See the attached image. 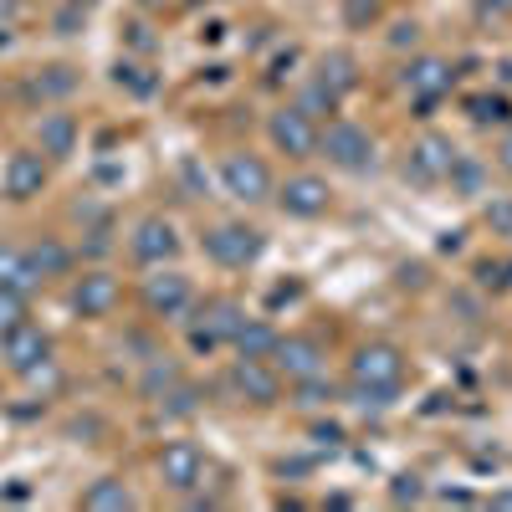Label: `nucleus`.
<instances>
[{
  "label": "nucleus",
  "mask_w": 512,
  "mask_h": 512,
  "mask_svg": "<svg viewBox=\"0 0 512 512\" xmlns=\"http://www.w3.org/2000/svg\"><path fill=\"white\" fill-rule=\"evenodd\" d=\"M318 154L344 169V175H364V169H374V139L369 128H359L354 118H328L318 128Z\"/></svg>",
  "instance_id": "obj_2"
},
{
  "label": "nucleus",
  "mask_w": 512,
  "mask_h": 512,
  "mask_svg": "<svg viewBox=\"0 0 512 512\" xmlns=\"http://www.w3.org/2000/svg\"><path fill=\"white\" fill-rule=\"evenodd\" d=\"M272 200H277V210L282 216H292V221H318V216H328V205H333V190H328V180L323 175H287L282 185H272Z\"/></svg>",
  "instance_id": "obj_9"
},
{
  "label": "nucleus",
  "mask_w": 512,
  "mask_h": 512,
  "mask_svg": "<svg viewBox=\"0 0 512 512\" xmlns=\"http://www.w3.org/2000/svg\"><path fill=\"white\" fill-rule=\"evenodd\" d=\"M282 374L272 369V359H236L231 364V390L241 405H256V410H272L282 405Z\"/></svg>",
  "instance_id": "obj_13"
},
{
  "label": "nucleus",
  "mask_w": 512,
  "mask_h": 512,
  "mask_svg": "<svg viewBox=\"0 0 512 512\" xmlns=\"http://www.w3.org/2000/svg\"><path fill=\"white\" fill-rule=\"evenodd\" d=\"M52 26H57V36H82V26H88V11L67 6V0H62V11L52 16Z\"/></svg>",
  "instance_id": "obj_36"
},
{
  "label": "nucleus",
  "mask_w": 512,
  "mask_h": 512,
  "mask_svg": "<svg viewBox=\"0 0 512 512\" xmlns=\"http://www.w3.org/2000/svg\"><path fill=\"white\" fill-rule=\"evenodd\" d=\"M139 72H144L139 62H118V72H113V82H118V88H123V82H128V88H134V93L144 98V93H154V77H139Z\"/></svg>",
  "instance_id": "obj_37"
},
{
  "label": "nucleus",
  "mask_w": 512,
  "mask_h": 512,
  "mask_svg": "<svg viewBox=\"0 0 512 512\" xmlns=\"http://www.w3.org/2000/svg\"><path fill=\"white\" fill-rule=\"evenodd\" d=\"M139 303L149 318L169 323V318H185L195 308V282L180 272V267H149L144 287H139Z\"/></svg>",
  "instance_id": "obj_3"
},
{
  "label": "nucleus",
  "mask_w": 512,
  "mask_h": 512,
  "mask_svg": "<svg viewBox=\"0 0 512 512\" xmlns=\"http://www.w3.org/2000/svg\"><path fill=\"white\" fill-rule=\"evenodd\" d=\"M185 6H200V0H185Z\"/></svg>",
  "instance_id": "obj_46"
},
{
  "label": "nucleus",
  "mask_w": 512,
  "mask_h": 512,
  "mask_svg": "<svg viewBox=\"0 0 512 512\" xmlns=\"http://www.w3.org/2000/svg\"><path fill=\"white\" fill-rule=\"evenodd\" d=\"M67 6H82V11H93V6H98V0H67Z\"/></svg>",
  "instance_id": "obj_45"
},
{
  "label": "nucleus",
  "mask_w": 512,
  "mask_h": 512,
  "mask_svg": "<svg viewBox=\"0 0 512 512\" xmlns=\"http://www.w3.org/2000/svg\"><path fill=\"white\" fill-rule=\"evenodd\" d=\"M492 507H507L512 512V492H492Z\"/></svg>",
  "instance_id": "obj_43"
},
{
  "label": "nucleus",
  "mask_w": 512,
  "mask_h": 512,
  "mask_svg": "<svg viewBox=\"0 0 512 512\" xmlns=\"http://www.w3.org/2000/svg\"><path fill=\"white\" fill-rule=\"evenodd\" d=\"M349 379L354 384H390V390H400V384H405V349L384 344V338H369V344H359L354 359H349Z\"/></svg>",
  "instance_id": "obj_10"
},
{
  "label": "nucleus",
  "mask_w": 512,
  "mask_h": 512,
  "mask_svg": "<svg viewBox=\"0 0 512 512\" xmlns=\"http://www.w3.org/2000/svg\"><path fill=\"white\" fill-rule=\"evenodd\" d=\"M400 400V390H390V384H354L349 379V405L359 410H390Z\"/></svg>",
  "instance_id": "obj_30"
},
{
  "label": "nucleus",
  "mask_w": 512,
  "mask_h": 512,
  "mask_svg": "<svg viewBox=\"0 0 512 512\" xmlns=\"http://www.w3.org/2000/svg\"><path fill=\"white\" fill-rule=\"evenodd\" d=\"M333 400H338V384H333L328 374H308V379L292 384V405H297V410H323V405H333Z\"/></svg>",
  "instance_id": "obj_25"
},
{
  "label": "nucleus",
  "mask_w": 512,
  "mask_h": 512,
  "mask_svg": "<svg viewBox=\"0 0 512 512\" xmlns=\"http://www.w3.org/2000/svg\"><path fill=\"white\" fill-rule=\"evenodd\" d=\"M26 303H31V297H21V292H11V287H0V338L26 323Z\"/></svg>",
  "instance_id": "obj_32"
},
{
  "label": "nucleus",
  "mask_w": 512,
  "mask_h": 512,
  "mask_svg": "<svg viewBox=\"0 0 512 512\" xmlns=\"http://www.w3.org/2000/svg\"><path fill=\"white\" fill-rule=\"evenodd\" d=\"M477 287L482 292H512V262H477Z\"/></svg>",
  "instance_id": "obj_33"
},
{
  "label": "nucleus",
  "mask_w": 512,
  "mask_h": 512,
  "mask_svg": "<svg viewBox=\"0 0 512 512\" xmlns=\"http://www.w3.org/2000/svg\"><path fill=\"white\" fill-rule=\"evenodd\" d=\"M384 16V0H344V26L349 31H369Z\"/></svg>",
  "instance_id": "obj_31"
},
{
  "label": "nucleus",
  "mask_w": 512,
  "mask_h": 512,
  "mask_svg": "<svg viewBox=\"0 0 512 512\" xmlns=\"http://www.w3.org/2000/svg\"><path fill=\"white\" fill-rule=\"evenodd\" d=\"M313 441H344V431L338 425H313Z\"/></svg>",
  "instance_id": "obj_41"
},
{
  "label": "nucleus",
  "mask_w": 512,
  "mask_h": 512,
  "mask_svg": "<svg viewBox=\"0 0 512 512\" xmlns=\"http://www.w3.org/2000/svg\"><path fill=\"white\" fill-rule=\"evenodd\" d=\"M318 118H308L303 108H277L272 118H267V139H272V149L277 154H287V159H313L318 154Z\"/></svg>",
  "instance_id": "obj_11"
},
{
  "label": "nucleus",
  "mask_w": 512,
  "mask_h": 512,
  "mask_svg": "<svg viewBox=\"0 0 512 512\" xmlns=\"http://www.w3.org/2000/svg\"><path fill=\"white\" fill-rule=\"evenodd\" d=\"M118 303H123V282H118L108 267H88L82 277H72V287H67V308H72L77 318H88V323L113 318Z\"/></svg>",
  "instance_id": "obj_5"
},
{
  "label": "nucleus",
  "mask_w": 512,
  "mask_h": 512,
  "mask_svg": "<svg viewBox=\"0 0 512 512\" xmlns=\"http://www.w3.org/2000/svg\"><path fill=\"white\" fill-rule=\"evenodd\" d=\"M26 256H31V267H36V277H41V282L72 277V267H77V251H72L62 236H41V241H31V246H26Z\"/></svg>",
  "instance_id": "obj_17"
},
{
  "label": "nucleus",
  "mask_w": 512,
  "mask_h": 512,
  "mask_svg": "<svg viewBox=\"0 0 512 512\" xmlns=\"http://www.w3.org/2000/svg\"><path fill=\"white\" fill-rule=\"evenodd\" d=\"M318 82H328V88L338 93V98H349L354 88H359V62L349 57V52H323V62H318V72H313Z\"/></svg>",
  "instance_id": "obj_24"
},
{
  "label": "nucleus",
  "mask_w": 512,
  "mask_h": 512,
  "mask_svg": "<svg viewBox=\"0 0 512 512\" xmlns=\"http://www.w3.org/2000/svg\"><path fill=\"white\" fill-rule=\"evenodd\" d=\"M82 507L88 512H123V507H139V497L128 492L123 477H98L88 492H82Z\"/></svg>",
  "instance_id": "obj_23"
},
{
  "label": "nucleus",
  "mask_w": 512,
  "mask_h": 512,
  "mask_svg": "<svg viewBox=\"0 0 512 512\" xmlns=\"http://www.w3.org/2000/svg\"><path fill=\"white\" fill-rule=\"evenodd\" d=\"M487 11H497V16H512V0H487Z\"/></svg>",
  "instance_id": "obj_42"
},
{
  "label": "nucleus",
  "mask_w": 512,
  "mask_h": 512,
  "mask_svg": "<svg viewBox=\"0 0 512 512\" xmlns=\"http://www.w3.org/2000/svg\"><path fill=\"white\" fill-rule=\"evenodd\" d=\"M180 379H185V374H180V364H175V359L149 354V359H144V374H139V384H134V390H139V400L159 405V400H164V395L180 384Z\"/></svg>",
  "instance_id": "obj_21"
},
{
  "label": "nucleus",
  "mask_w": 512,
  "mask_h": 512,
  "mask_svg": "<svg viewBox=\"0 0 512 512\" xmlns=\"http://www.w3.org/2000/svg\"><path fill=\"white\" fill-rule=\"evenodd\" d=\"M482 216H487L492 236H507V241H512V195H492Z\"/></svg>",
  "instance_id": "obj_34"
},
{
  "label": "nucleus",
  "mask_w": 512,
  "mask_h": 512,
  "mask_svg": "<svg viewBox=\"0 0 512 512\" xmlns=\"http://www.w3.org/2000/svg\"><path fill=\"white\" fill-rule=\"evenodd\" d=\"M456 154H461V149H456L446 134H420V139L410 144V154H405V180H410V185H446Z\"/></svg>",
  "instance_id": "obj_14"
},
{
  "label": "nucleus",
  "mask_w": 512,
  "mask_h": 512,
  "mask_svg": "<svg viewBox=\"0 0 512 512\" xmlns=\"http://www.w3.org/2000/svg\"><path fill=\"white\" fill-rule=\"evenodd\" d=\"M154 472L169 492H195L205 482V451L195 441H169L159 456H154Z\"/></svg>",
  "instance_id": "obj_16"
},
{
  "label": "nucleus",
  "mask_w": 512,
  "mask_h": 512,
  "mask_svg": "<svg viewBox=\"0 0 512 512\" xmlns=\"http://www.w3.org/2000/svg\"><path fill=\"white\" fill-rule=\"evenodd\" d=\"M390 497H395V502H420V497H425V482H420L415 472H400L395 487H390Z\"/></svg>",
  "instance_id": "obj_38"
},
{
  "label": "nucleus",
  "mask_w": 512,
  "mask_h": 512,
  "mask_svg": "<svg viewBox=\"0 0 512 512\" xmlns=\"http://www.w3.org/2000/svg\"><path fill=\"white\" fill-rule=\"evenodd\" d=\"M277 338H282V333H277L267 318H241V328L231 333V349H236V359H272Z\"/></svg>",
  "instance_id": "obj_20"
},
{
  "label": "nucleus",
  "mask_w": 512,
  "mask_h": 512,
  "mask_svg": "<svg viewBox=\"0 0 512 512\" xmlns=\"http://www.w3.org/2000/svg\"><path fill=\"white\" fill-rule=\"evenodd\" d=\"M272 169H267V159L262 154H246V149H236V154H226L221 159V190L231 195V200H241V205H267L272 200Z\"/></svg>",
  "instance_id": "obj_6"
},
{
  "label": "nucleus",
  "mask_w": 512,
  "mask_h": 512,
  "mask_svg": "<svg viewBox=\"0 0 512 512\" xmlns=\"http://www.w3.org/2000/svg\"><path fill=\"white\" fill-rule=\"evenodd\" d=\"M195 410H200V390H195V384H185V379L159 400V415H164V420H185V415H195Z\"/></svg>",
  "instance_id": "obj_29"
},
{
  "label": "nucleus",
  "mask_w": 512,
  "mask_h": 512,
  "mask_svg": "<svg viewBox=\"0 0 512 512\" xmlns=\"http://www.w3.org/2000/svg\"><path fill=\"white\" fill-rule=\"evenodd\" d=\"M180 251H185V241H180L169 216H144L134 226V236H128V256H134L139 267H169Z\"/></svg>",
  "instance_id": "obj_12"
},
{
  "label": "nucleus",
  "mask_w": 512,
  "mask_h": 512,
  "mask_svg": "<svg viewBox=\"0 0 512 512\" xmlns=\"http://www.w3.org/2000/svg\"><path fill=\"white\" fill-rule=\"evenodd\" d=\"M47 180H52V159L41 149H16L6 159V169H0V190H6V200H16V205L36 200L41 190H47Z\"/></svg>",
  "instance_id": "obj_15"
},
{
  "label": "nucleus",
  "mask_w": 512,
  "mask_h": 512,
  "mask_svg": "<svg viewBox=\"0 0 512 512\" xmlns=\"http://www.w3.org/2000/svg\"><path fill=\"white\" fill-rule=\"evenodd\" d=\"M497 164H502L507 175H512V123L502 128V139H497Z\"/></svg>",
  "instance_id": "obj_39"
},
{
  "label": "nucleus",
  "mask_w": 512,
  "mask_h": 512,
  "mask_svg": "<svg viewBox=\"0 0 512 512\" xmlns=\"http://www.w3.org/2000/svg\"><path fill=\"white\" fill-rule=\"evenodd\" d=\"M77 82H82V72H77V67H67V62H52V67H41V72L31 77V98H41V103L72 98V93H77Z\"/></svg>",
  "instance_id": "obj_22"
},
{
  "label": "nucleus",
  "mask_w": 512,
  "mask_h": 512,
  "mask_svg": "<svg viewBox=\"0 0 512 512\" xmlns=\"http://www.w3.org/2000/svg\"><path fill=\"white\" fill-rule=\"evenodd\" d=\"M200 251H205L216 267H226V272H246V267L262 262L267 236L256 231V226H246V221H221V226H210V231L200 236Z\"/></svg>",
  "instance_id": "obj_1"
},
{
  "label": "nucleus",
  "mask_w": 512,
  "mask_h": 512,
  "mask_svg": "<svg viewBox=\"0 0 512 512\" xmlns=\"http://www.w3.org/2000/svg\"><path fill=\"white\" fill-rule=\"evenodd\" d=\"M384 41H390V52H415L420 47V21H395Z\"/></svg>",
  "instance_id": "obj_35"
},
{
  "label": "nucleus",
  "mask_w": 512,
  "mask_h": 512,
  "mask_svg": "<svg viewBox=\"0 0 512 512\" xmlns=\"http://www.w3.org/2000/svg\"><path fill=\"white\" fill-rule=\"evenodd\" d=\"M0 287H11V292H21V297H31V292H41V287H47V282L36 277V267H31L26 246L0 241Z\"/></svg>",
  "instance_id": "obj_19"
},
{
  "label": "nucleus",
  "mask_w": 512,
  "mask_h": 512,
  "mask_svg": "<svg viewBox=\"0 0 512 512\" xmlns=\"http://www.w3.org/2000/svg\"><path fill=\"white\" fill-rule=\"evenodd\" d=\"M16 11H21V0H0V26H16Z\"/></svg>",
  "instance_id": "obj_40"
},
{
  "label": "nucleus",
  "mask_w": 512,
  "mask_h": 512,
  "mask_svg": "<svg viewBox=\"0 0 512 512\" xmlns=\"http://www.w3.org/2000/svg\"><path fill=\"white\" fill-rule=\"evenodd\" d=\"M0 364L21 379H41V369H52V333L26 318L21 328H11L0 338Z\"/></svg>",
  "instance_id": "obj_7"
},
{
  "label": "nucleus",
  "mask_w": 512,
  "mask_h": 512,
  "mask_svg": "<svg viewBox=\"0 0 512 512\" xmlns=\"http://www.w3.org/2000/svg\"><path fill=\"white\" fill-rule=\"evenodd\" d=\"M36 149L47 154V159H72L77 154V118L72 113H41Z\"/></svg>",
  "instance_id": "obj_18"
},
{
  "label": "nucleus",
  "mask_w": 512,
  "mask_h": 512,
  "mask_svg": "<svg viewBox=\"0 0 512 512\" xmlns=\"http://www.w3.org/2000/svg\"><path fill=\"white\" fill-rule=\"evenodd\" d=\"M272 369L297 384V379H308V374H323L328 369V344H323V333H282L277 338V349H272Z\"/></svg>",
  "instance_id": "obj_8"
},
{
  "label": "nucleus",
  "mask_w": 512,
  "mask_h": 512,
  "mask_svg": "<svg viewBox=\"0 0 512 512\" xmlns=\"http://www.w3.org/2000/svg\"><path fill=\"white\" fill-rule=\"evenodd\" d=\"M400 88H405L410 103L420 108L415 118H431V108L456 88V72H451L446 57H431V52H425V57H410V62L400 67Z\"/></svg>",
  "instance_id": "obj_4"
},
{
  "label": "nucleus",
  "mask_w": 512,
  "mask_h": 512,
  "mask_svg": "<svg viewBox=\"0 0 512 512\" xmlns=\"http://www.w3.org/2000/svg\"><path fill=\"white\" fill-rule=\"evenodd\" d=\"M338 103H344V98H338V93L328 88V82H318V77H308V82H303V93H297V108H303L308 118H318V123H323V118H333V113H338Z\"/></svg>",
  "instance_id": "obj_27"
},
{
  "label": "nucleus",
  "mask_w": 512,
  "mask_h": 512,
  "mask_svg": "<svg viewBox=\"0 0 512 512\" xmlns=\"http://www.w3.org/2000/svg\"><path fill=\"white\" fill-rule=\"evenodd\" d=\"M11 41H16V36H11V26H0V52H6V47H11Z\"/></svg>",
  "instance_id": "obj_44"
},
{
  "label": "nucleus",
  "mask_w": 512,
  "mask_h": 512,
  "mask_svg": "<svg viewBox=\"0 0 512 512\" xmlns=\"http://www.w3.org/2000/svg\"><path fill=\"white\" fill-rule=\"evenodd\" d=\"M482 175H487V169H482L472 154H456L446 185H451V195H466V200H472V195H482Z\"/></svg>",
  "instance_id": "obj_28"
},
{
  "label": "nucleus",
  "mask_w": 512,
  "mask_h": 512,
  "mask_svg": "<svg viewBox=\"0 0 512 512\" xmlns=\"http://www.w3.org/2000/svg\"><path fill=\"white\" fill-rule=\"evenodd\" d=\"M466 108V118H472L477 128H492V123H512V103L502 98V93H472L461 103Z\"/></svg>",
  "instance_id": "obj_26"
}]
</instances>
